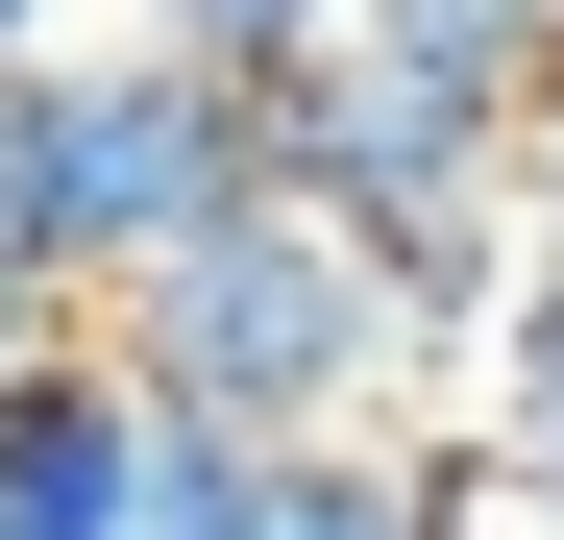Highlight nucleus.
I'll use <instances>...</instances> for the list:
<instances>
[{"label":"nucleus","instance_id":"6e6552de","mask_svg":"<svg viewBox=\"0 0 564 540\" xmlns=\"http://www.w3.org/2000/svg\"><path fill=\"white\" fill-rule=\"evenodd\" d=\"M393 25H442V50H516V74H540V50H564V0H393Z\"/></svg>","mask_w":564,"mask_h":540},{"label":"nucleus","instance_id":"0eeeda50","mask_svg":"<svg viewBox=\"0 0 564 540\" xmlns=\"http://www.w3.org/2000/svg\"><path fill=\"white\" fill-rule=\"evenodd\" d=\"M123 25H172L197 74H319V50L368 25V0H123Z\"/></svg>","mask_w":564,"mask_h":540},{"label":"nucleus","instance_id":"f257e3e1","mask_svg":"<svg viewBox=\"0 0 564 540\" xmlns=\"http://www.w3.org/2000/svg\"><path fill=\"white\" fill-rule=\"evenodd\" d=\"M99 320H123V369H148L172 418H246V442H368V393L417 369L393 246H368V222H319L295 172H270V197H221L197 246H148Z\"/></svg>","mask_w":564,"mask_h":540},{"label":"nucleus","instance_id":"9d476101","mask_svg":"<svg viewBox=\"0 0 564 540\" xmlns=\"http://www.w3.org/2000/svg\"><path fill=\"white\" fill-rule=\"evenodd\" d=\"M516 172H540V246H564V50H540V148H516Z\"/></svg>","mask_w":564,"mask_h":540},{"label":"nucleus","instance_id":"f03ea898","mask_svg":"<svg viewBox=\"0 0 564 540\" xmlns=\"http://www.w3.org/2000/svg\"><path fill=\"white\" fill-rule=\"evenodd\" d=\"M221 197H270V74H197L172 25L0 50V246H25L50 295H123V270L197 246Z\"/></svg>","mask_w":564,"mask_h":540},{"label":"nucleus","instance_id":"39448f33","mask_svg":"<svg viewBox=\"0 0 564 540\" xmlns=\"http://www.w3.org/2000/svg\"><path fill=\"white\" fill-rule=\"evenodd\" d=\"M466 369H491V418H466V442H491V492H516V516L564 540V246L516 270V320L466 344Z\"/></svg>","mask_w":564,"mask_h":540},{"label":"nucleus","instance_id":"1a4fd4ad","mask_svg":"<svg viewBox=\"0 0 564 540\" xmlns=\"http://www.w3.org/2000/svg\"><path fill=\"white\" fill-rule=\"evenodd\" d=\"M50 320H74V295H50V270H25V246H0V369H25V344H50Z\"/></svg>","mask_w":564,"mask_h":540},{"label":"nucleus","instance_id":"423d86ee","mask_svg":"<svg viewBox=\"0 0 564 540\" xmlns=\"http://www.w3.org/2000/svg\"><path fill=\"white\" fill-rule=\"evenodd\" d=\"M270 492H295V442H246V418H148L123 540H270Z\"/></svg>","mask_w":564,"mask_h":540},{"label":"nucleus","instance_id":"20e7f679","mask_svg":"<svg viewBox=\"0 0 564 540\" xmlns=\"http://www.w3.org/2000/svg\"><path fill=\"white\" fill-rule=\"evenodd\" d=\"M491 516V442H295L270 540H466Z\"/></svg>","mask_w":564,"mask_h":540},{"label":"nucleus","instance_id":"9b49d317","mask_svg":"<svg viewBox=\"0 0 564 540\" xmlns=\"http://www.w3.org/2000/svg\"><path fill=\"white\" fill-rule=\"evenodd\" d=\"M0 50H74V0H0Z\"/></svg>","mask_w":564,"mask_h":540},{"label":"nucleus","instance_id":"7ed1b4c3","mask_svg":"<svg viewBox=\"0 0 564 540\" xmlns=\"http://www.w3.org/2000/svg\"><path fill=\"white\" fill-rule=\"evenodd\" d=\"M148 369H123V320H50L25 369H0V540H123V492H148Z\"/></svg>","mask_w":564,"mask_h":540}]
</instances>
